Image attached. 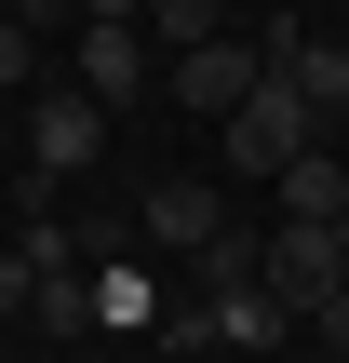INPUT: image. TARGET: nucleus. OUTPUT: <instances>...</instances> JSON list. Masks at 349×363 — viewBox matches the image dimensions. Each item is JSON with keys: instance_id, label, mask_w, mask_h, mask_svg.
<instances>
[{"instance_id": "obj_2", "label": "nucleus", "mask_w": 349, "mask_h": 363, "mask_svg": "<svg viewBox=\"0 0 349 363\" xmlns=\"http://www.w3.org/2000/svg\"><path fill=\"white\" fill-rule=\"evenodd\" d=\"M269 296H282L296 323H323V310L349 296V242L336 229H282V242H269Z\"/></svg>"}, {"instance_id": "obj_3", "label": "nucleus", "mask_w": 349, "mask_h": 363, "mask_svg": "<svg viewBox=\"0 0 349 363\" xmlns=\"http://www.w3.org/2000/svg\"><path fill=\"white\" fill-rule=\"evenodd\" d=\"M135 229H148V256H202V242L229 229V202H215L202 175H161V189L135 202Z\"/></svg>"}, {"instance_id": "obj_15", "label": "nucleus", "mask_w": 349, "mask_h": 363, "mask_svg": "<svg viewBox=\"0 0 349 363\" xmlns=\"http://www.w3.org/2000/svg\"><path fill=\"white\" fill-rule=\"evenodd\" d=\"M81 13H94V27H135V13H148V0H81Z\"/></svg>"}, {"instance_id": "obj_9", "label": "nucleus", "mask_w": 349, "mask_h": 363, "mask_svg": "<svg viewBox=\"0 0 349 363\" xmlns=\"http://www.w3.org/2000/svg\"><path fill=\"white\" fill-rule=\"evenodd\" d=\"M336 216H349V162H336V148H309V162L282 175V229H336Z\"/></svg>"}, {"instance_id": "obj_7", "label": "nucleus", "mask_w": 349, "mask_h": 363, "mask_svg": "<svg viewBox=\"0 0 349 363\" xmlns=\"http://www.w3.org/2000/svg\"><path fill=\"white\" fill-rule=\"evenodd\" d=\"M94 148H108V108H94V94H67V108H40V121H27V162H40V189H54V175H81Z\"/></svg>"}, {"instance_id": "obj_18", "label": "nucleus", "mask_w": 349, "mask_h": 363, "mask_svg": "<svg viewBox=\"0 0 349 363\" xmlns=\"http://www.w3.org/2000/svg\"><path fill=\"white\" fill-rule=\"evenodd\" d=\"M336 242H349V216H336Z\"/></svg>"}, {"instance_id": "obj_8", "label": "nucleus", "mask_w": 349, "mask_h": 363, "mask_svg": "<svg viewBox=\"0 0 349 363\" xmlns=\"http://www.w3.org/2000/svg\"><path fill=\"white\" fill-rule=\"evenodd\" d=\"M269 67H282L309 108H349V40H309V27H282V40H269Z\"/></svg>"}, {"instance_id": "obj_13", "label": "nucleus", "mask_w": 349, "mask_h": 363, "mask_svg": "<svg viewBox=\"0 0 349 363\" xmlns=\"http://www.w3.org/2000/svg\"><path fill=\"white\" fill-rule=\"evenodd\" d=\"M27 67H40V40H27V27H0V94H13Z\"/></svg>"}, {"instance_id": "obj_16", "label": "nucleus", "mask_w": 349, "mask_h": 363, "mask_svg": "<svg viewBox=\"0 0 349 363\" xmlns=\"http://www.w3.org/2000/svg\"><path fill=\"white\" fill-rule=\"evenodd\" d=\"M323 350H336V363H349V296H336V310H323Z\"/></svg>"}, {"instance_id": "obj_1", "label": "nucleus", "mask_w": 349, "mask_h": 363, "mask_svg": "<svg viewBox=\"0 0 349 363\" xmlns=\"http://www.w3.org/2000/svg\"><path fill=\"white\" fill-rule=\"evenodd\" d=\"M309 148H323V108H309V94H296V81H282V67H269V81H256V94H242V108H229V162H242V175H269V189H282V175H296V162H309Z\"/></svg>"}, {"instance_id": "obj_5", "label": "nucleus", "mask_w": 349, "mask_h": 363, "mask_svg": "<svg viewBox=\"0 0 349 363\" xmlns=\"http://www.w3.org/2000/svg\"><path fill=\"white\" fill-rule=\"evenodd\" d=\"M175 337H229V350H282V337H296V310H282L269 283H242V296H202V310H188Z\"/></svg>"}, {"instance_id": "obj_12", "label": "nucleus", "mask_w": 349, "mask_h": 363, "mask_svg": "<svg viewBox=\"0 0 349 363\" xmlns=\"http://www.w3.org/2000/svg\"><path fill=\"white\" fill-rule=\"evenodd\" d=\"M148 27H161L175 54H202V40H215V0H148Z\"/></svg>"}, {"instance_id": "obj_11", "label": "nucleus", "mask_w": 349, "mask_h": 363, "mask_svg": "<svg viewBox=\"0 0 349 363\" xmlns=\"http://www.w3.org/2000/svg\"><path fill=\"white\" fill-rule=\"evenodd\" d=\"M94 310H108V323H161V296H148V269H94Z\"/></svg>"}, {"instance_id": "obj_19", "label": "nucleus", "mask_w": 349, "mask_h": 363, "mask_svg": "<svg viewBox=\"0 0 349 363\" xmlns=\"http://www.w3.org/2000/svg\"><path fill=\"white\" fill-rule=\"evenodd\" d=\"M81 363H94V350H81Z\"/></svg>"}, {"instance_id": "obj_17", "label": "nucleus", "mask_w": 349, "mask_h": 363, "mask_svg": "<svg viewBox=\"0 0 349 363\" xmlns=\"http://www.w3.org/2000/svg\"><path fill=\"white\" fill-rule=\"evenodd\" d=\"M27 13H40V0H0V27H27Z\"/></svg>"}, {"instance_id": "obj_14", "label": "nucleus", "mask_w": 349, "mask_h": 363, "mask_svg": "<svg viewBox=\"0 0 349 363\" xmlns=\"http://www.w3.org/2000/svg\"><path fill=\"white\" fill-rule=\"evenodd\" d=\"M27 296H40V283H27V256H0V323H13Z\"/></svg>"}, {"instance_id": "obj_6", "label": "nucleus", "mask_w": 349, "mask_h": 363, "mask_svg": "<svg viewBox=\"0 0 349 363\" xmlns=\"http://www.w3.org/2000/svg\"><path fill=\"white\" fill-rule=\"evenodd\" d=\"M148 67H161V54H148V27H81V94H94V108L148 94Z\"/></svg>"}, {"instance_id": "obj_10", "label": "nucleus", "mask_w": 349, "mask_h": 363, "mask_svg": "<svg viewBox=\"0 0 349 363\" xmlns=\"http://www.w3.org/2000/svg\"><path fill=\"white\" fill-rule=\"evenodd\" d=\"M27 323H54V337H94V283H81V269H54V283L27 296Z\"/></svg>"}, {"instance_id": "obj_4", "label": "nucleus", "mask_w": 349, "mask_h": 363, "mask_svg": "<svg viewBox=\"0 0 349 363\" xmlns=\"http://www.w3.org/2000/svg\"><path fill=\"white\" fill-rule=\"evenodd\" d=\"M256 81H269V40H202V54H175V94H188V108H215V121H229Z\"/></svg>"}]
</instances>
